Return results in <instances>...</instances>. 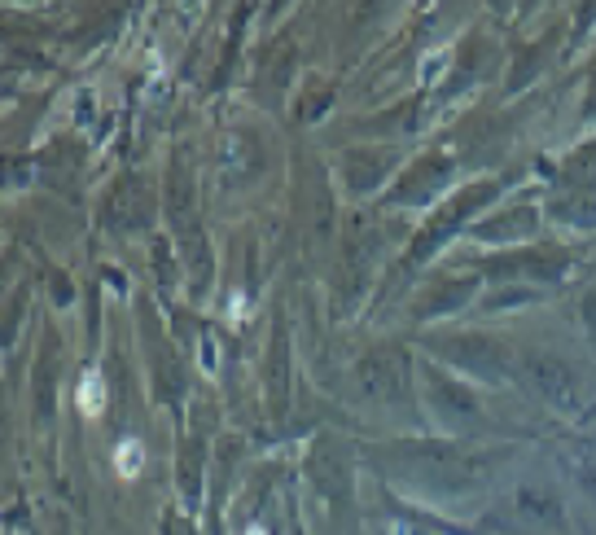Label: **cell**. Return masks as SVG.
I'll use <instances>...</instances> for the list:
<instances>
[{
    "label": "cell",
    "mask_w": 596,
    "mask_h": 535,
    "mask_svg": "<svg viewBox=\"0 0 596 535\" xmlns=\"http://www.w3.org/2000/svg\"><path fill=\"white\" fill-rule=\"evenodd\" d=\"M74 400H79V408H84L88 417H101V412H105V382H101V373H84Z\"/></svg>",
    "instance_id": "1"
},
{
    "label": "cell",
    "mask_w": 596,
    "mask_h": 535,
    "mask_svg": "<svg viewBox=\"0 0 596 535\" xmlns=\"http://www.w3.org/2000/svg\"><path fill=\"white\" fill-rule=\"evenodd\" d=\"M114 465H119L124 479H136V474L145 470V448H141V439H124V443L114 448Z\"/></svg>",
    "instance_id": "2"
},
{
    "label": "cell",
    "mask_w": 596,
    "mask_h": 535,
    "mask_svg": "<svg viewBox=\"0 0 596 535\" xmlns=\"http://www.w3.org/2000/svg\"><path fill=\"white\" fill-rule=\"evenodd\" d=\"M246 535H263V527H254V531H246Z\"/></svg>",
    "instance_id": "3"
}]
</instances>
